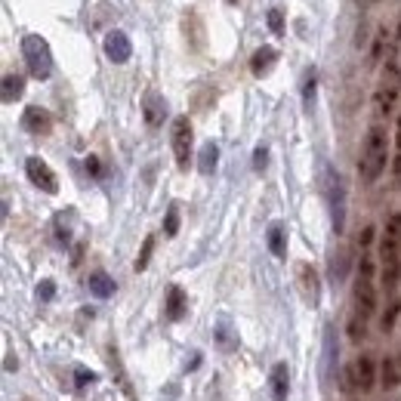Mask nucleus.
Instances as JSON below:
<instances>
[{"mask_svg": "<svg viewBox=\"0 0 401 401\" xmlns=\"http://www.w3.org/2000/svg\"><path fill=\"white\" fill-rule=\"evenodd\" d=\"M398 315H401V300H392V302H389V308L382 312V318H380V330L382 333L392 330L395 321H398Z\"/></svg>", "mask_w": 401, "mask_h": 401, "instance_id": "obj_26", "label": "nucleus"}, {"mask_svg": "<svg viewBox=\"0 0 401 401\" xmlns=\"http://www.w3.org/2000/svg\"><path fill=\"white\" fill-rule=\"evenodd\" d=\"M22 56L28 74L34 80H47L53 74V53H49V43L40 34H25L22 37Z\"/></svg>", "mask_w": 401, "mask_h": 401, "instance_id": "obj_5", "label": "nucleus"}, {"mask_svg": "<svg viewBox=\"0 0 401 401\" xmlns=\"http://www.w3.org/2000/svg\"><path fill=\"white\" fill-rule=\"evenodd\" d=\"M271 401H287V392H290V370L284 361H278L275 367H271Z\"/></svg>", "mask_w": 401, "mask_h": 401, "instance_id": "obj_16", "label": "nucleus"}, {"mask_svg": "<svg viewBox=\"0 0 401 401\" xmlns=\"http://www.w3.org/2000/svg\"><path fill=\"white\" fill-rule=\"evenodd\" d=\"M380 382L386 392H395L401 386V355H386L380 364Z\"/></svg>", "mask_w": 401, "mask_h": 401, "instance_id": "obj_14", "label": "nucleus"}, {"mask_svg": "<svg viewBox=\"0 0 401 401\" xmlns=\"http://www.w3.org/2000/svg\"><path fill=\"white\" fill-rule=\"evenodd\" d=\"M102 47H105V56H108L114 65H123V62H130V56H133V43H130V37L123 34V31H108Z\"/></svg>", "mask_w": 401, "mask_h": 401, "instance_id": "obj_9", "label": "nucleus"}, {"mask_svg": "<svg viewBox=\"0 0 401 401\" xmlns=\"http://www.w3.org/2000/svg\"><path fill=\"white\" fill-rule=\"evenodd\" d=\"M151 250H154V238H145V244H142V253L136 256V271L148 269V259H151Z\"/></svg>", "mask_w": 401, "mask_h": 401, "instance_id": "obj_29", "label": "nucleus"}, {"mask_svg": "<svg viewBox=\"0 0 401 401\" xmlns=\"http://www.w3.org/2000/svg\"><path fill=\"white\" fill-rule=\"evenodd\" d=\"M16 364H19V361H16V358H12V355H6V364H3V367H6V370H16Z\"/></svg>", "mask_w": 401, "mask_h": 401, "instance_id": "obj_39", "label": "nucleus"}, {"mask_svg": "<svg viewBox=\"0 0 401 401\" xmlns=\"http://www.w3.org/2000/svg\"><path fill=\"white\" fill-rule=\"evenodd\" d=\"M213 337H216V343H219V349H222V352L238 349V337H234V330H232V321H228V315H222V318L216 321Z\"/></svg>", "mask_w": 401, "mask_h": 401, "instance_id": "obj_20", "label": "nucleus"}, {"mask_svg": "<svg viewBox=\"0 0 401 401\" xmlns=\"http://www.w3.org/2000/svg\"><path fill=\"white\" fill-rule=\"evenodd\" d=\"M176 232H179V210L170 207V210H167V219H164V234H167V238H173Z\"/></svg>", "mask_w": 401, "mask_h": 401, "instance_id": "obj_30", "label": "nucleus"}, {"mask_svg": "<svg viewBox=\"0 0 401 401\" xmlns=\"http://www.w3.org/2000/svg\"><path fill=\"white\" fill-rule=\"evenodd\" d=\"M22 127L28 130L31 136H47L49 130H53V117H49L47 108L31 105V108H25V114H22Z\"/></svg>", "mask_w": 401, "mask_h": 401, "instance_id": "obj_11", "label": "nucleus"}, {"mask_svg": "<svg viewBox=\"0 0 401 401\" xmlns=\"http://www.w3.org/2000/svg\"><path fill=\"white\" fill-rule=\"evenodd\" d=\"M364 337H367V318H361V315H352V321H349V339H352V343H361Z\"/></svg>", "mask_w": 401, "mask_h": 401, "instance_id": "obj_27", "label": "nucleus"}, {"mask_svg": "<svg viewBox=\"0 0 401 401\" xmlns=\"http://www.w3.org/2000/svg\"><path fill=\"white\" fill-rule=\"evenodd\" d=\"M352 370H355V389H361V392H370L376 382V361L374 355H358L355 364H352Z\"/></svg>", "mask_w": 401, "mask_h": 401, "instance_id": "obj_12", "label": "nucleus"}, {"mask_svg": "<svg viewBox=\"0 0 401 401\" xmlns=\"http://www.w3.org/2000/svg\"><path fill=\"white\" fill-rule=\"evenodd\" d=\"M173 154H176V167L179 170H189L191 164V121L185 114L173 117Z\"/></svg>", "mask_w": 401, "mask_h": 401, "instance_id": "obj_7", "label": "nucleus"}, {"mask_svg": "<svg viewBox=\"0 0 401 401\" xmlns=\"http://www.w3.org/2000/svg\"><path fill=\"white\" fill-rule=\"evenodd\" d=\"M265 164H269V148H265V145H256V151H253V170L263 173Z\"/></svg>", "mask_w": 401, "mask_h": 401, "instance_id": "obj_32", "label": "nucleus"}, {"mask_svg": "<svg viewBox=\"0 0 401 401\" xmlns=\"http://www.w3.org/2000/svg\"><path fill=\"white\" fill-rule=\"evenodd\" d=\"M25 176H28L31 185H37V189L47 191V195H56V191H59V179H56L53 167L43 158H37V154L25 160Z\"/></svg>", "mask_w": 401, "mask_h": 401, "instance_id": "obj_8", "label": "nucleus"}, {"mask_svg": "<svg viewBox=\"0 0 401 401\" xmlns=\"http://www.w3.org/2000/svg\"><path fill=\"white\" fill-rule=\"evenodd\" d=\"M269 28H271V34H278L281 37L284 34V10H269Z\"/></svg>", "mask_w": 401, "mask_h": 401, "instance_id": "obj_31", "label": "nucleus"}, {"mask_svg": "<svg viewBox=\"0 0 401 401\" xmlns=\"http://www.w3.org/2000/svg\"><path fill=\"white\" fill-rule=\"evenodd\" d=\"M275 62H278V49L275 47H269V43H263V47L253 53V59H250V71H253V77H265V74L275 68Z\"/></svg>", "mask_w": 401, "mask_h": 401, "instance_id": "obj_15", "label": "nucleus"}, {"mask_svg": "<svg viewBox=\"0 0 401 401\" xmlns=\"http://www.w3.org/2000/svg\"><path fill=\"white\" fill-rule=\"evenodd\" d=\"M370 241H374V226H364V232L358 234V244H361V247H367Z\"/></svg>", "mask_w": 401, "mask_h": 401, "instance_id": "obj_34", "label": "nucleus"}, {"mask_svg": "<svg viewBox=\"0 0 401 401\" xmlns=\"http://www.w3.org/2000/svg\"><path fill=\"white\" fill-rule=\"evenodd\" d=\"M142 114H145V123L151 130H158L167 117V99L160 96L158 90H148L145 99H142Z\"/></svg>", "mask_w": 401, "mask_h": 401, "instance_id": "obj_10", "label": "nucleus"}, {"mask_svg": "<svg viewBox=\"0 0 401 401\" xmlns=\"http://www.w3.org/2000/svg\"><path fill=\"white\" fill-rule=\"evenodd\" d=\"M398 99H401V65L398 62H386L374 90V111L380 117H389L395 111V105H398Z\"/></svg>", "mask_w": 401, "mask_h": 401, "instance_id": "obj_3", "label": "nucleus"}, {"mask_svg": "<svg viewBox=\"0 0 401 401\" xmlns=\"http://www.w3.org/2000/svg\"><path fill=\"white\" fill-rule=\"evenodd\" d=\"M315 86H318V77H315V68H308L306 77H302V105H306V111H312L315 105Z\"/></svg>", "mask_w": 401, "mask_h": 401, "instance_id": "obj_24", "label": "nucleus"}, {"mask_svg": "<svg viewBox=\"0 0 401 401\" xmlns=\"http://www.w3.org/2000/svg\"><path fill=\"white\" fill-rule=\"evenodd\" d=\"M296 275H300L302 296H306L308 302H318V300H321V281H318V271H315L308 263H300V265H296Z\"/></svg>", "mask_w": 401, "mask_h": 401, "instance_id": "obj_13", "label": "nucleus"}, {"mask_svg": "<svg viewBox=\"0 0 401 401\" xmlns=\"http://www.w3.org/2000/svg\"><path fill=\"white\" fill-rule=\"evenodd\" d=\"M352 300H355V315L370 318L376 312V287H374V259L361 256L358 263V278L352 287Z\"/></svg>", "mask_w": 401, "mask_h": 401, "instance_id": "obj_4", "label": "nucleus"}, {"mask_svg": "<svg viewBox=\"0 0 401 401\" xmlns=\"http://www.w3.org/2000/svg\"><path fill=\"white\" fill-rule=\"evenodd\" d=\"M86 170H90L93 176H99V173H102V167H99V160H96V158H86Z\"/></svg>", "mask_w": 401, "mask_h": 401, "instance_id": "obj_37", "label": "nucleus"}, {"mask_svg": "<svg viewBox=\"0 0 401 401\" xmlns=\"http://www.w3.org/2000/svg\"><path fill=\"white\" fill-rule=\"evenodd\" d=\"M380 259H382V284L386 290L395 287L401 278V213H392L386 222V232L380 241Z\"/></svg>", "mask_w": 401, "mask_h": 401, "instance_id": "obj_2", "label": "nucleus"}, {"mask_svg": "<svg viewBox=\"0 0 401 401\" xmlns=\"http://www.w3.org/2000/svg\"><path fill=\"white\" fill-rule=\"evenodd\" d=\"M374 3H380V0H358V6H374Z\"/></svg>", "mask_w": 401, "mask_h": 401, "instance_id": "obj_40", "label": "nucleus"}, {"mask_svg": "<svg viewBox=\"0 0 401 401\" xmlns=\"http://www.w3.org/2000/svg\"><path fill=\"white\" fill-rule=\"evenodd\" d=\"M93 380H96V376H93L90 370H84V367L77 370V386H84V382H93Z\"/></svg>", "mask_w": 401, "mask_h": 401, "instance_id": "obj_36", "label": "nucleus"}, {"mask_svg": "<svg viewBox=\"0 0 401 401\" xmlns=\"http://www.w3.org/2000/svg\"><path fill=\"white\" fill-rule=\"evenodd\" d=\"M324 195H327V204H330L333 228H337V234H339L343 232V219H345V191H343L339 173L330 170V167H324Z\"/></svg>", "mask_w": 401, "mask_h": 401, "instance_id": "obj_6", "label": "nucleus"}, {"mask_svg": "<svg viewBox=\"0 0 401 401\" xmlns=\"http://www.w3.org/2000/svg\"><path fill=\"white\" fill-rule=\"evenodd\" d=\"M71 219H74L71 210H62V213L56 216V238H59V244H68V241H71V226H68Z\"/></svg>", "mask_w": 401, "mask_h": 401, "instance_id": "obj_25", "label": "nucleus"}, {"mask_svg": "<svg viewBox=\"0 0 401 401\" xmlns=\"http://www.w3.org/2000/svg\"><path fill=\"white\" fill-rule=\"evenodd\" d=\"M395 148L401 151V114H398V123H395Z\"/></svg>", "mask_w": 401, "mask_h": 401, "instance_id": "obj_38", "label": "nucleus"}, {"mask_svg": "<svg viewBox=\"0 0 401 401\" xmlns=\"http://www.w3.org/2000/svg\"><path fill=\"white\" fill-rule=\"evenodd\" d=\"M216 164H219V148H216V142H204L201 154H197V170H201L204 176H210V173L216 170Z\"/></svg>", "mask_w": 401, "mask_h": 401, "instance_id": "obj_21", "label": "nucleus"}, {"mask_svg": "<svg viewBox=\"0 0 401 401\" xmlns=\"http://www.w3.org/2000/svg\"><path fill=\"white\" fill-rule=\"evenodd\" d=\"M164 312H167V318H170V321H179L185 312H189V300H185V290L182 287H176V284H173V287L167 290Z\"/></svg>", "mask_w": 401, "mask_h": 401, "instance_id": "obj_18", "label": "nucleus"}, {"mask_svg": "<svg viewBox=\"0 0 401 401\" xmlns=\"http://www.w3.org/2000/svg\"><path fill=\"white\" fill-rule=\"evenodd\" d=\"M345 271H349V250H345V247H339V250L330 256V278L337 284H343L345 281Z\"/></svg>", "mask_w": 401, "mask_h": 401, "instance_id": "obj_23", "label": "nucleus"}, {"mask_svg": "<svg viewBox=\"0 0 401 401\" xmlns=\"http://www.w3.org/2000/svg\"><path fill=\"white\" fill-rule=\"evenodd\" d=\"M53 293H56V284L49 281V278H47V281H40V284H37V296H40L43 302H49V300H53Z\"/></svg>", "mask_w": 401, "mask_h": 401, "instance_id": "obj_33", "label": "nucleus"}, {"mask_svg": "<svg viewBox=\"0 0 401 401\" xmlns=\"http://www.w3.org/2000/svg\"><path fill=\"white\" fill-rule=\"evenodd\" d=\"M86 287H90V293L99 296V300H108V296L114 293V281H111V275H108V271H102V269L90 271V278H86Z\"/></svg>", "mask_w": 401, "mask_h": 401, "instance_id": "obj_19", "label": "nucleus"}, {"mask_svg": "<svg viewBox=\"0 0 401 401\" xmlns=\"http://www.w3.org/2000/svg\"><path fill=\"white\" fill-rule=\"evenodd\" d=\"M265 244H269L275 259H287V228H284V222H271L269 232H265Z\"/></svg>", "mask_w": 401, "mask_h": 401, "instance_id": "obj_17", "label": "nucleus"}, {"mask_svg": "<svg viewBox=\"0 0 401 401\" xmlns=\"http://www.w3.org/2000/svg\"><path fill=\"white\" fill-rule=\"evenodd\" d=\"M386 160H389V136L380 123L367 130L364 136V148H361V164H358V176H361L364 185H374L376 179L382 176L386 170Z\"/></svg>", "mask_w": 401, "mask_h": 401, "instance_id": "obj_1", "label": "nucleus"}, {"mask_svg": "<svg viewBox=\"0 0 401 401\" xmlns=\"http://www.w3.org/2000/svg\"><path fill=\"white\" fill-rule=\"evenodd\" d=\"M392 179H395V185H401V151L392 160Z\"/></svg>", "mask_w": 401, "mask_h": 401, "instance_id": "obj_35", "label": "nucleus"}, {"mask_svg": "<svg viewBox=\"0 0 401 401\" xmlns=\"http://www.w3.org/2000/svg\"><path fill=\"white\" fill-rule=\"evenodd\" d=\"M22 93H25L22 74H3V93H0V99L10 105V102H16V99H22Z\"/></svg>", "mask_w": 401, "mask_h": 401, "instance_id": "obj_22", "label": "nucleus"}, {"mask_svg": "<svg viewBox=\"0 0 401 401\" xmlns=\"http://www.w3.org/2000/svg\"><path fill=\"white\" fill-rule=\"evenodd\" d=\"M324 355H327V380H330V376H333V364H337V361H333V355H339V349H337V345H333V327H327V343H324Z\"/></svg>", "mask_w": 401, "mask_h": 401, "instance_id": "obj_28", "label": "nucleus"}]
</instances>
